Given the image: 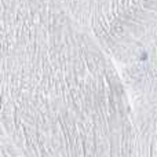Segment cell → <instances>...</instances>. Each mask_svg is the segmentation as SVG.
I'll return each mask as SVG.
<instances>
[]
</instances>
